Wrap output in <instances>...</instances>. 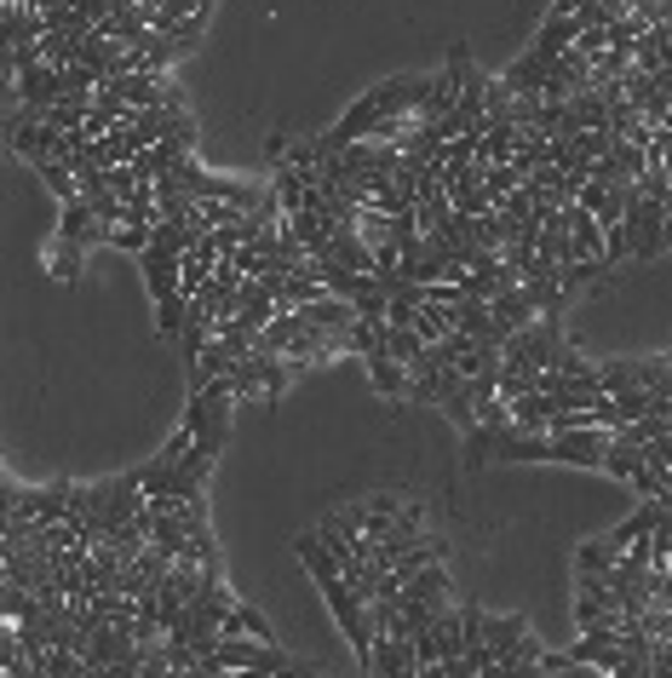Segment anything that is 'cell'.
Returning a JSON list of instances; mask_svg holds the SVG:
<instances>
[{"label":"cell","mask_w":672,"mask_h":678,"mask_svg":"<svg viewBox=\"0 0 672 678\" xmlns=\"http://www.w3.org/2000/svg\"><path fill=\"white\" fill-rule=\"evenodd\" d=\"M293 552L305 558V569H311V581L322 587V598H328V609H333V621H340V632L351 638V650L362 656V667H368V656H374V638H380V627H374V616H368V604L357 598V587L345 581V569H340V558H333L317 535H299L293 540Z\"/></svg>","instance_id":"cell-1"},{"label":"cell","mask_w":672,"mask_h":678,"mask_svg":"<svg viewBox=\"0 0 672 678\" xmlns=\"http://www.w3.org/2000/svg\"><path fill=\"white\" fill-rule=\"evenodd\" d=\"M201 667H224V672H264L277 678L288 667V656L277 650L271 638H213L208 650H201Z\"/></svg>","instance_id":"cell-2"},{"label":"cell","mask_w":672,"mask_h":678,"mask_svg":"<svg viewBox=\"0 0 672 678\" xmlns=\"http://www.w3.org/2000/svg\"><path fill=\"white\" fill-rule=\"evenodd\" d=\"M465 76H472V52H465V47H454V52H449V70L431 81V98H425V110H420V127H425V121H443V116H454Z\"/></svg>","instance_id":"cell-3"},{"label":"cell","mask_w":672,"mask_h":678,"mask_svg":"<svg viewBox=\"0 0 672 678\" xmlns=\"http://www.w3.org/2000/svg\"><path fill=\"white\" fill-rule=\"evenodd\" d=\"M483 644L500 656V661H523V656H541V644L529 638L523 616H489L483 621Z\"/></svg>","instance_id":"cell-4"},{"label":"cell","mask_w":672,"mask_h":678,"mask_svg":"<svg viewBox=\"0 0 672 678\" xmlns=\"http://www.w3.org/2000/svg\"><path fill=\"white\" fill-rule=\"evenodd\" d=\"M322 259L345 265V270H362V277H380V248H374V242H362V230H340V236L328 242Z\"/></svg>","instance_id":"cell-5"},{"label":"cell","mask_w":672,"mask_h":678,"mask_svg":"<svg viewBox=\"0 0 672 678\" xmlns=\"http://www.w3.org/2000/svg\"><path fill=\"white\" fill-rule=\"evenodd\" d=\"M362 362H368V380H374L380 397H409V386H414V368H409V362H397L385 346H380L374 357H362Z\"/></svg>","instance_id":"cell-6"},{"label":"cell","mask_w":672,"mask_h":678,"mask_svg":"<svg viewBox=\"0 0 672 678\" xmlns=\"http://www.w3.org/2000/svg\"><path fill=\"white\" fill-rule=\"evenodd\" d=\"M449 592H454L449 569H443V564H425V569H420V575H414V581L402 587L397 598H402V604H437V609H449Z\"/></svg>","instance_id":"cell-7"},{"label":"cell","mask_w":672,"mask_h":678,"mask_svg":"<svg viewBox=\"0 0 672 678\" xmlns=\"http://www.w3.org/2000/svg\"><path fill=\"white\" fill-rule=\"evenodd\" d=\"M552 63H558V58H541V52H534V47H529V52H523V58H518V63H512V70H506V76H500V81H506V87H512L518 98H529V92H534V98H541V92H546V76H552Z\"/></svg>","instance_id":"cell-8"},{"label":"cell","mask_w":672,"mask_h":678,"mask_svg":"<svg viewBox=\"0 0 672 678\" xmlns=\"http://www.w3.org/2000/svg\"><path fill=\"white\" fill-rule=\"evenodd\" d=\"M569 242H575V259H603V248H610L603 225L581 208V201H569Z\"/></svg>","instance_id":"cell-9"},{"label":"cell","mask_w":672,"mask_h":678,"mask_svg":"<svg viewBox=\"0 0 672 678\" xmlns=\"http://www.w3.org/2000/svg\"><path fill=\"white\" fill-rule=\"evenodd\" d=\"M494 322H500V333H523L529 322H541V311H534V299L523 293V288H512V293H500L494 299Z\"/></svg>","instance_id":"cell-10"},{"label":"cell","mask_w":672,"mask_h":678,"mask_svg":"<svg viewBox=\"0 0 672 678\" xmlns=\"http://www.w3.org/2000/svg\"><path fill=\"white\" fill-rule=\"evenodd\" d=\"M581 29H586L581 18H558V12H552V18L541 23V36H534V52H541V58H563L569 47L581 41Z\"/></svg>","instance_id":"cell-11"},{"label":"cell","mask_w":672,"mask_h":678,"mask_svg":"<svg viewBox=\"0 0 672 678\" xmlns=\"http://www.w3.org/2000/svg\"><path fill=\"white\" fill-rule=\"evenodd\" d=\"M610 259H569L563 265V288H569V299H575V293H586V288H598L603 277H610Z\"/></svg>","instance_id":"cell-12"},{"label":"cell","mask_w":672,"mask_h":678,"mask_svg":"<svg viewBox=\"0 0 672 678\" xmlns=\"http://www.w3.org/2000/svg\"><path fill=\"white\" fill-rule=\"evenodd\" d=\"M518 156V121H506V127H489L483 139H478V161H512Z\"/></svg>","instance_id":"cell-13"},{"label":"cell","mask_w":672,"mask_h":678,"mask_svg":"<svg viewBox=\"0 0 672 678\" xmlns=\"http://www.w3.org/2000/svg\"><path fill=\"white\" fill-rule=\"evenodd\" d=\"M385 351H391L397 362H409V368H414V362H420L431 346H425V339H420L414 328H402V322H385Z\"/></svg>","instance_id":"cell-14"},{"label":"cell","mask_w":672,"mask_h":678,"mask_svg":"<svg viewBox=\"0 0 672 678\" xmlns=\"http://www.w3.org/2000/svg\"><path fill=\"white\" fill-rule=\"evenodd\" d=\"M483 185H489V196H494V201H506L512 190H523V173H518L512 161H494V167L483 161Z\"/></svg>","instance_id":"cell-15"},{"label":"cell","mask_w":672,"mask_h":678,"mask_svg":"<svg viewBox=\"0 0 672 678\" xmlns=\"http://www.w3.org/2000/svg\"><path fill=\"white\" fill-rule=\"evenodd\" d=\"M81 253H87L81 242H63V236H58V242H52V259H47L52 277H58V282H76V277H81Z\"/></svg>","instance_id":"cell-16"},{"label":"cell","mask_w":672,"mask_h":678,"mask_svg":"<svg viewBox=\"0 0 672 678\" xmlns=\"http://www.w3.org/2000/svg\"><path fill=\"white\" fill-rule=\"evenodd\" d=\"M541 672H546V650L541 656H523V661H500V667H489L478 678H541Z\"/></svg>","instance_id":"cell-17"},{"label":"cell","mask_w":672,"mask_h":678,"mask_svg":"<svg viewBox=\"0 0 672 678\" xmlns=\"http://www.w3.org/2000/svg\"><path fill=\"white\" fill-rule=\"evenodd\" d=\"M110 248H127V253H144V248H150V230H144V225H116V236H110Z\"/></svg>","instance_id":"cell-18"},{"label":"cell","mask_w":672,"mask_h":678,"mask_svg":"<svg viewBox=\"0 0 672 678\" xmlns=\"http://www.w3.org/2000/svg\"><path fill=\"white\" fill-rule=\"evenodd\" d=\"M575 564H581V569H598V575H603V569H610V564H615V552H610V547H603V540H586V547L575 552Z\"/></svg>","instance_id":"cell-19"},{"label":"cell","mask_w":672,"mask_h":678,"mask_svg":"<svg viewBox=\"0 0 672 678\" xmlns=\"http://www.w3.org/2000/svg\"><path fill=\"white\" fill-rule=\"evenodd\" d=\"M650 678H672V638H655V650H650Z\"/></svg>","instance_id":"cell-20"},{"label":"cell","mask_w":672,"mask_h":678,"mask_svg":"<svg viewBox=\"0 0 672 678\" xmlns=\"http://www.w3.org/2000/svg\"><path fill=\"white\" fill-rule=\"evenodd\" d=\"M603 678H650V656H632V650H626L621 667H615V672H603Z\"/></svg>","instance_id":"cell-21"},{"label":"cell","mask_w":672,"mask_h":678,"mask_svg":"<svg viewBox=\"0 0 672 678\" xmlns=\"http://www.w3.org/2000/svg\"><path fill=\"white\" fill-rule=\"evenodd\" d=\"M655 132H672V110H666V116H661V127H655Z\"/></svg>","instance_id":"cell-22"},{"label":"cell","mask_w":672,"mask_h":678,"mask_svg":"<svg viewBox=\"0 0 672 678\" xmlns=\"http://www.w3.org/2000/svg\"><path fill=\"white\" fill-rule=\"evenodd\" d=\"M414 678H420V667H414Z\"/></svg>","instance_id":"cell-23"}]
</instances>
